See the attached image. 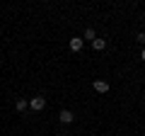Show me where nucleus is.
I'll list each match as a JSON object with an SVG mask.
<instances>
[{"mask_svg": "<svg viewBox=\"0 0 145 136\" xmlns=\"http://www.w3.org/2000/svg\"><path fill=\"white\" fill-rule=\"evenodd\" d=\"M29 107H31L34 112H41L44 107H46V97H41V95H39V97H31V100H29Z\"/></svg>", "mask_w": 145, "mask_h": 136, "instance_id": "obj_1", "label": "nucleus"}, {"mask_svg": "<svg viewBox=\"0 0 145 136\" xmlns=\"http://www.w3.org/2000/svg\"><path fill=\"white\" fill-rule=\"evenodd\" d=\"M138 44H145V32H140V34H138Z\"/></svg>", "mask_w": 145, "mask_h": 136, "instance_id": "obj_8", "label": "nucleus"}, {"mask_svg": "<svg viewBox=\"0 0 145 136\" xmlns=\"http://www.w3.org/2000/svg\"><path fill=\"white\" fill-rule=\"evenodd\" d=\"M82 42H85L82 37H72L70 44H68V46H70V51H82Z\"/></svg>", "mask_w": 145, "mask_h": 136, "instance_id": "obj_2", "label": "nucleus"}, {"mask_svg": "<svg viewBox=\"0 0 145 136\" xmlns=\"http://www.w3.org/2000/svg\"><path fill=\"white\" fill-rule=\"evenodd\" d=\"M94 90H97V92L99 95H104V92H109V83H106V80H94Z\"/></svg>", "mask_w": 145, "mask_h": 136, "instance_id": "obj_3", "label": "nucleus"}, {"mask_svg": "<svg viewBox=\"0 0 145 136\" xmlns=\"http://www.w3.org/2000/svg\"><path fill=\"white\" fill-rule=\"evenodd\" d=\"M85 39H89V42H94V39H97V32H94L92 27H89V29H85Z\"/></svg>", "mask_w": 145, "mask_h": 136, "instance_id": "obj_7", "label": "nucleus"}, {"mask_svg": "<svg viewBox=\"0 0 145 136\" xmlns=\"http://www.w3.org/2000/svg\"><path fill=\"white\" fill-rule=\"evenodd\" d=\"M92 49H94V51H104V49H106V39L97 37V39L92 42Z\"/></svg>", "mask_w": 145, "mask_h": 136, "instance_id": "obj_5", "label": "nucleus"}, {"mask_svg": "<svg viewBox=\"0 0 145 136\" xmlns=\"http://www.w3.org/2000/svg\"><path fill=\"white\" fill-rule=\"evenodd\" d=\"M58 119H61L63 124H70V121L75 119V114H72L70 110H61V114H58Z\"/></svg>", "mask_w": 145, "mask_h": 136, "instance_id": "obj_4", "label": "nucleus"}, {"mask_svg": "<svg viewBox=\"0 0 145 136\" xmlns=\"http://www.w3.org/2000/svg\"><path fill=\"white\" fill-rule=\"evenodd\" d=\"M27 107H29V102H27V100H22V97L15 102V110H17V112H24Z\"/></svg>", "mask_w": 145, "mask_h": 136, "instance_id": "obj_6", "label": "nucleus"}, {"mask_svg": "<svg viewBox=\"0 0 145 136\" xmlns=\"http://www.w3.org/2000/svg\"><path fill=\"white\" fill-rule=\"evenodd\" d=\"M140 61H145V49H143V51H140Z\"/></svg>", "mask_w": 145, "mask_h": 136, "instance_id": "obj_9", "label": "nucleus"}]
</instances>
